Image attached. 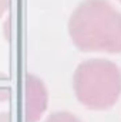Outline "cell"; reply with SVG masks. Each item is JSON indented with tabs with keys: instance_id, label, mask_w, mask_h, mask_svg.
<instances>
[{
	"instance_id": "cell-2",
	"label": "cell",
	"mask_w": 121,
	"mask_h": 122,
	"mask_svg": "<svg viewBox=\"0 0 121 122\" xmlns=\"http://www.w3.org/2000/svg\"><path fill=\"white\" fill-rule=\"evenodd\" d=\"M77 99L90 109L113 107L121 94V71L108 60L83 61L73 77Z\"/></svg>"
},
{
	"instance_id": "cell-8",
	"label": "cell",
	"mask_w": 121,
	"mask_h": 122,
	"mask_svg": "<svg viewBox=\"0 0 121 122\" xmlns=\"http://www.w3.org/2000/svg\"><path fill=\"white\" fill-rule=\"evenodd\" d=\"M120 1H121V0H120Z\"/></svg>"
},
{
	"instance_id": "cell-4",
	"label": "cell",
	"mask_w": 121,
	"mask_h": 122,
	"mask_svg": "<svg viewBox=\"0 0 121 122\" xmlns=\"http://www.w3.org/2000/svg\"><path fill=\"white\" fill-rule=\"evenodd\" d=\"M44 122H81L78 118H76L74 115L68 114V112H56L53 115H50Z\"/></svg>"
},
{
	"instance_id": "cell-7",
	"label": "cell",
	"mask_w": 121,
	"mask_h": 122,
	"mask_svg": "<svg viewBox=\"0 0 121 122\" xmlns=\"http://www.w3.org/2000/svg\"><path fill=\"white\" fill-rule=\"evenodd\" d=\"M0 122H10V115L7 112H0Z\"/></svg>"
},
{
	"instance_id": "cell-1",
	"label": "cell",
	"mask_w": 121,
	"mask_h": 122,
	"mask_svg": "<svg viewBox=\"0 0 121 122\" xmlns=\"http://www.w3.org/2000/svg\"><path fill=\"white\" fill-rule=\"evenodd\" d=\"M68 31L83 51L121 53V13L105 0H86L71 14Z\"/></svg>"
},
{
	"instance_id": "cell-5",
	"label": "cell",
	"mask_w": 121,
	"mask_h": 122,
	"mask_svg": "<svg viewBox=\"0 0 121 122\" xmlns=\"http://www.w3.org/2000/svg\"><path fill=\"white\" fill-rule=\"evenodd\" d=\"M9 97H10V88H7V87L0 88V102L1 101H6Z\"/></svg>"
},
{
	"instance_id": "cell-6",
	"label": "cell",
	"mask_w": 121,
	"mask_h": 122,
	"mask_svg": "<svg viewBox=\"0 0 121 122\" xmlns=\"http://www.w3.org/2000/svg\"><path fill=\"white\" fill-rule=\"evenodd\" d=\"M7 6H9V1H7V0H0V17H1V14L7 10Z\"/></svg>"
},
{
	"instance_id": "cell-3",
	"label": "cell",
	"mask_w": 121,
	"mask_h": 122,
	"mask_svg": "<svg viewBox=\"0 0 121 122\" xmlns=\"http://www.w3.org/2000/svg\"><path fill=\"white\" fill-rule=\"evenodd\" d=\"M26 104L24 114L26 122H36L40 119L47 108V90L44 84L34 75H27L26 82Z\"/></svg>"
}]
</instances>
